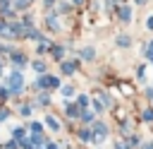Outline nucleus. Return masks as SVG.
<instances>
[{"label":"nucleus","mask_w":153,"mask_h":149,"mask_svg":"<svg viewBox=\"0 0 153 149\" xmlns=\"http://www.w3.org/2000/svg\"><path fill=\"white\" fill-rule=\"evenodd\" d=\"M7 82H10V91H12V94H19V89H22V84H24V77H22V72H12V74L7 77Z\"/></svg>","instance_id":"nucleus-1"},{"label":"nucleus","mask_w":153,"mask_h":149,"mask_svg":"<svg viewBox=\"0 0 153 149\" xmlns=\"http://www.w3.org/2000/svg\"><path fill=\"white\" fill-rule=\"evenodd\" d=\"M60 82H57V77H50V74H38L36 77V87H41V89H45V87H57Z\"/></svg>","instance_id":"nucleus-2"},{"label":"nucleus","mask_w":153,"mask_h":149,"mask_svg":"<svg viewBox=\"0 0 153 149\" xmlns=\"http://www.w3.org/2000/svg\"><path fill=\"white\" fill-rule=\"evenodd\" d=\"M120 19H122V22H129V19H131V10H129L127 5L120 7Z\"/></svg>","instance_id":"nucleus-3"},{"label":"nucleus","mask_w":153,"mask_h":149,"mask_svg":"<svg viewBox=\"0 0 153 149\" xmlns=\"http://www.w3.org/2000/svg\"><path fill=\"white\" fill-rule=\"evenodd\" d=\"M48 26H50L53 31H57V29H60V22L55 19V14H48Z\"/></svg>","instance_id":"nucleus-4"},{"label":"nucleus","mask_w":153,"mask_h":149,"mask_svg":"<svg viewBox=\"0 0 153 149\" xmlns=\"http://www.w3.org/2000/svg\"><path fill=\"white\" fill-rule=\"evenodd\" d=\"M81 58H84V60H93V58H96V50H93V48H84V50H81Z\"/></svg>","instance_id":"nucleus-5"},{"label":"nucleus","mask_w":153,"mask_h":149,"mask_svg":"<svg viewBox=\"0 0 153 149\" xmlns=\"http://www.w3.org/2000/svg\"><path fill=\"white\" fill-rule=\"evenodd\" d=\"M67 115H69V118H81V111H79L76 106H67Z\"/></svg>","instance_id":"nucleus-6"},{"label":"nucleus","mask_w":153,"mask_h":149,"mask_svg":"<svg viewBox=\"0 0 153 149\" xmlns=\"http://www.w3.org/2000/svg\"><path fill=\"white\" fill-rule=\"evenodd\" d=\"M131 41H129V36L127 34H122V36H117V46H122V48H127Z\"/></svg>","instance_id":"nucleus-7"},{"label":"nucleus","mask_w":153,"mask_h":149,"mask_svg":"<svg viewBox=\"0 0 153 149\" xmlns=\"http://www.w3.org/2000/svg\"><path fill=\"white\" fill-rule=\"evenodd\" d=\"M12 62H14V65H24V62H26V58H24L22 53H12Z\"/></svg>","instance_id":"nucleus-8"},{"label":"nucleus","mask_w":153,"mask_h":149,"mask_svg":"<svg viewBox=\"0 0 153 149\" xmlns=\"http://www.w3.org/2000/svg\"><path fill=\"white\" fill-rule=\"evenodd\" d=\"M74 67H76V62H62V72H65V74H72Z\"/></svg>","instance_id":"nucleus-9"},{"label":"nucleus","mask_w":153,"mask_h":149,"mask_svg":"<svg viewBox=\"0 0 153 149\" xmlns=\"http://www.w3.org/2000/svg\"><path fill=\"white\" fill-rule=\"evenodd\" d=\"M45 123H48V127H50V130H55V132L60 130V123H57V120H55L53 115H48V120H45Z\"/></svg>","instance_id":"nucleus-10"},{"label":"nucleus","mask_w":153,"mask_h":149,"mask_svg":"<svg viewBox=\"0 0 153 149\" xmlns=\"http://www.w3.org/2000/svg\"><path fill=\"white\" fill-rule=\"evenodd\" d=\"M12 135H14V139H24L26 130H24V127H14V130H12Z\"/></svg>","instance_id":"nucleus-11"},{"label":"nucleus","mask_w":153,"mask_h":149,"mask_svg":"<svg viewBox=\"0 0 153 149\" xmlns=\"http://www.w3.org/2000/svg\"><path fill=\"white\" fill-rule=\"evenodd\" d=\"M48 48H50V43H48V41H43V38H41V43H38V53H45V50H48Z\"/></svg>","instance_id":"nucleus-12"},{"label":"nucleus","mask_w":153,"mask_h":149,"mask_svg":"<svg viewBox=\"0 0 153 149\" xmlns=\"http://www.w3.org/2000/svg\"><path fill=\"white\" fill-rule=\"evenodd\" d=\"M33 70H36V72H45V62L36 60V62H33Z\"/></svg>","instance_id":"nucleus-13"},{"label":"nucleus","mask_w":153,"mask_h":149,"mask_svg":"<svg viewBox=\"0 0 153 149\" xmlns=\"http://www.w3.org/2000/svg\"><path fill=\"white\" fill-rule=\"evenodd\" d=\"M62 53H65L62 46H55V48H53V55H55V58H62Z\"/></svg>","instance_id":"nucleus-14"},{"label":"nucleus","mask_w":153,"mask_h":149,"mask_svg":"<svg viewBox=\"0 0 153 149\" xmlns=\"http://www.w3.org/2000/svg\"><path fill=\"white\" fill-rule=\"evenodd\" d=\"M81 118H84L86 123H91V120H93V113H91V111H81Z\"/></svg>","instance_id":"nucleus-15"},{"label":"nucleus","mask_w":153,"mask_h":149,"mask_svg":"<svg viewBox=\"0 0 153 149\" xmlns=\"http://www.w3.org/2000/svg\"><path fill=\"white\" fill-rule=\"evenodd\" d=\"M143 120H153V108H146L143 111Z\"/></svg>","instance_id":"nucleus-16"},{"label":"nucleus","mask_w":153,"mask_h":149,"mask_svg":"<svg viewBox=\"0 0 153 149\" xmlns=\"http://www.w3.org/2000/svg\"><path fill=\"white\" fill-rule=\"evenodd\" d=\"M7 118H10V111H7V108H0V123L7 120Z\"/></svg>","instance_id":"nucleus-17"},{"label":"nucleus","mask_w":153,"mask_h":149,"mask_svg":"<svg viewBox=\"0 0 153 149\" xmlns=\"http://www.w3.org/2000/svg\"><path fill=\"white\" fill-rule=\"evenodd\" d=\"M31 130H33V132H43V125H41V123H31Z\"/></svg>","instance_id":"nucleus-18"},{"label":"nucleus","mask_w":153,"mask_h":149,"mask_svg":"<svg viewBox=\"0 0 153 149\" xmlns=\"http://www.w3.org/2000/svg\"><path fill=\"white\" fill-rule=\"evenodd\" d=\"M93 111L100 113V111H103V103H100V101H93Z\"/></svg>","instance_id":"nucleus-19"},{"label":"nucleus","mask_w":153,"mask_h":149,"mask_svg":"<svg viewBox=\"0 0 153 149\" xmlns=\"http://www.w3.org/2000/svg\"><path fill=\"white\" fill-rule=\"evenodd\" d=\"M62 94H65V96H72V94H74V89H72V87H65V89H62Z\"/></svg>","instance_id":"nucleus-20"},{"label":"nucleus","mask_w":153,"mask_h":149,"mask_svg":"<svg viewBox=\"0 0 153 149\" xmlns=\"http://www.w3.org/2000/svg\"><path fill=\"white\" fill-rule=\"evenodd\" d=\"M19 111H22V115H31V108H29V106H22Z\"/></svg>","instance_id":"nucleus-21"},{"label":"nucleus","mask_w":153,"mask_h":149,"mask_svg":"<svg viewBox=\"0 0 153 149\" xmlns=\"http://www.w3.org/2000/svg\"><path fill=\"white\" fill-rule=\"evenodd\" d=\"M45 149H57V144H53V142H48V147Z\"/></svg>","instance_id":"nucleus-22"},{"label":"nucleus","mask_w":153,"mask_h":149,"mask_svg":"<svg viewBox=\"0 0 153 149\" xmlns=\"http://www.w3.org/2000/svg\"><path fill=\"white\" fill-rule=\"evenodd\" d=\"M146 24H148V29H153V17H151V19L146 22Z\"/></svg>","instance_id":"nucleus-23"},{"label":"nucleus","mask_w":153,"mask_h":149,"mask_svg":"<svg viewBox=\"0 0 153 149\" xmlns=\"http://www.w3.org/2000/svg\"><path fill=\"white\" fill-rule=\"evenodd\" d=\"M115 149H127V147L124 144H115Z\"/></svg>","instance_id":"nucleus-24"},{"label":"nucleus","mask_w":153,"mask_h":149,"mask_svg":"<svg viewBox=\"0 0 153 149\" xmlns=\"http://www.w3.org/2000/svg\"><path fill=\"white\" fill-rule=\"evenodd\" d=\"M53 2H55V0H45V5H48V7H50V5H53Z\"/></svg>","instance_id":"nucleus-25"},{"label":"nucleus","mask_w":153,"mask_h":149,"mask_svg":"<svg viewBox=\"0 0 153 149\" xmlns=\"http://www.w3.org/2000/svg\"><path fill=\"white\" fill-rule=\"evenodd\" d=\"M136 2H139V5H143V2H146V0H136Z\"/></svg>","instance_id":"nucleus-26"}]
</instances>
